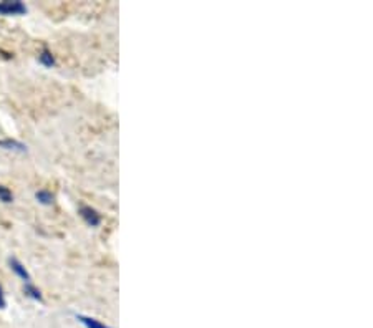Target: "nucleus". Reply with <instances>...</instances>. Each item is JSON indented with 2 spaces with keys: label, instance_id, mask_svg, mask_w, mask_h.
I'll return each mask as SVG.
<instances>
[{
  "label": "nucleus",
  "instance_id": "obj_10",
  "mask_svg": "<svg viewBox=\"0 0 373 328\" xmlns=\"http://www.w3.org/2000/svg\"><path fill=\"white\" fill-rule=\"evenodd\" d=\"M5 305H7V302H5V294H4L2 285H0V310L5 309Z\"/></svg>",
  "mask_w": 373,
  "mask_h": 328
},
{
  "label": "nucleus",
  "instance_id": "obj_2",
  "mask_svg": "<svg viewBox=\"0 0 373 328\" xmlns=\"http://www.w3.org/2000/svg\"><path fill=\"white\" fill-rule=\"evenodd\" d=\"M78 214L81 215V219L87 222L90 227H98L101 224V215L96 209L90 207V206H81L78 209Z\"/></svg>",
  "mask_w": 373,
  "mask_h": 328
},
{
  "label": "nucleus",
  "instance_id": "obj_6",
  "mask_svg": "<svg viewBox=\"0 0 373 328\" xmlns=\"http://www.w3.org/2000/svg\"><path fill=\"white\" fill-rule=\"evenodd\" d=\"M35 199H37L42 206H52L55 202V196L48 189H40L35 192Z\"/></svg>",
  "mask_w": 373,
  "mask_h": 328
},
{
  "label": "nucleus",
  "instance_id": "obj_5",
  "mask_svg": "<svg viewBox=\"0 0 373 328\" xmlns=\"http://www.w3.org/2000/svg\"><path fill=\"white\" fill-rule=\"evenodd\" d=\"M38 61L44 67H47V68H53L55 65H57V60H55V55L48 50V48H44V50L40 52V55H38Z\"/></svg>",
  "mask_w": 373,
  "mask_h": 328
},
{
  "label": "nucleus",
  "instance_id": "obj_9",
  "mask_svg": "<svg viewBox=\"0 0 373 328\" xmlns=\"http://www.w3.org/2000/svg\"><path fill=\"white\" fill-rule=\"evenodd\" d=\"M0 201L5 202V204H10V202L13 201L12 191L7 186H2V184H0Z\"/></svg>",
  "mask_w": 373,
  "mask_h": 328
},
{
  "label": "nucleus",
  "instance_id": "obj_4",
  "mask_svg": "<svg viewBox=\"0 0 373 328\" xmlns=\"http://www.w3.org/2000/svg\"><path fill=\"white\" fill-rule=\"evenodd\" d=\"M0 148L9 151H18V152L27 151V146L24 143L17 141V139H0Z\"/></svg>",
  "mask_w": 373,
  "mask_h": 328
},
{
  "label": "nucleus",
  "instance_id": "obj_8",
  "mask_svg": "<svg viewBox=\"0 0 373 328\" xmlns=\"http://www.w3.org/2000/svg\"><path fill=\"white\" fill-rule=\"evenodd\" d=\"M76 318H78V322L83 323L87 328H110L107 326L105 323L101 322H98L96 318H91V317H85V315H76Z\"/></svg>",
  "mask_w": 373,
  "mask_h": 328
},
{
  "label": "nucleus",
  "instance_id": "obj_7",
  "mask_svg": "<svg viewBox=\"0 0 373 328\" xmlns=\"http://www.w3.org/2000/svg\"><path fill=\"white\" fill-rule=\"evenodd\" d=\"M24 294L27 297H30L32 300H35V302H44V295H42V292L37 287H35L32 282L24 285Z\"/></svg>",
  "mask_w": 373,
  "mask_h": 328
},
{
  "label": "nucleus",
  "instance_id": "obj_1",
  "mask_svg": "<svg viewBox=\"0 0 373 328\" xmlns=\"http://www.w3.org/2000/svg\"><path fill=\"white\" fill-rule=\"evenodd\" d=\"M27 5L20 0H7V2H0V15L5 17H17L25 15Z\"/></svg>",
  "mask_w": 373,
  "mask_h": 328
},
{
  "label": "nucleus",
  "instance_id": "obj_3",
  "mask_svg": "<svg viewBox=\"0 0 373 328\" xmlns=\"http://www.w3.org/2000/svg\"><path fill=\"white\" fill-rule=\"evenodd\" d=\"M9 265H10V270L15 274L18 278H22L25 283H30L32 282V275L29 274V270L25 269V265L20 262L17 257H10L9 259Z\"/></svg>",
  "mask_w": 373,
  "mask_h": 328
}]
</instances>
